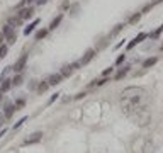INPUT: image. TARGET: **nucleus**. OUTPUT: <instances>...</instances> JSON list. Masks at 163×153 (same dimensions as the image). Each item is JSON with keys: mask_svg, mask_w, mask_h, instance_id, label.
Returning a JSON list of instances; mask_svg holds the SVG:
<instances>
[{"mask_svg": "<svg viewBox=\"0 0 163 153\" xmlns=\"http://www.w3.org/2000/svg\"><path fill=\"white\" fill-rule=\"evenodd\" d=\"M121 104L126 114L129 116H141L148 111V94L141 87H129L121 95Z\"/></svg>", "mask_w": 163, "mask_h": 153, "instance_id": "1", "label": "nucleus"}, {"mask_svg": "<svg viewBox=\"0 0 163 153\" xmlns=\"http://www.w3.org/2000/svg\"><path fill=\"white\" fill-rule=\"evenodd\" d=\"M2 34H3V38L9 41V44H14L15 41H17V34H15V31L14 27L10 26V24H5L3 27H2Z\"/></svg>", "mask_w": 163, "mask_h": 153, "instance_id": "2", "label": "nucleus"}, {"mask_svg": "<svg viewBox=\"0 0 163 153\" xmlns=\"http://www.w3.org/2000/svg\"><path fill=\"white\" fill-rule=\"evenodd\" d=\"M43 133L41 131H36V133H32V134H29V138H26L24 140V145L27 146V145H36V143H39L41 140H43Z\"/></svg>", "mask_w": 163, "mask_h": 153, "instance_id": "3", "label": "nucleus"}, {"mask_svg": "<svg viewBox=\"0 0 163 153\" xmlns=\"http://www.w3.org/2000/svg\"><path fill=\"white\" fill-rule=\"evenodd\" d=\"M26 63H27V54H22L19 60L15 61V65L12 66V70L15 71V73H22V70L26 68Z\"/></svg>", "mask_w": 163, "mask_h": 153, "instance_id": "4", "label": "nucleus"}, {"mask_svg": "<svg viewBox=\"0 0 163 153\" xmlns=\"http://www.w3.org/2000/svg\"><path fill=\"white\" fill-rule=\"evenodd\" d=\"M32 14H34V9H32V7H22V9H19L17 17L22 19V20H26V19H31V17H32Z\"/></svg>", "mask_w": 163, "mask_h": 153, "instance_id": "5", "label": "nucleus"}, {"mask_svg": "<svg viewBox=\"0 0 163 153\" xmlns=\"http://www.w3.org/2000/svg\"><path fill=\"white\" fill-rule=\"evenodd\" d=\"M94 56H95V50H94V48H88V50L85 51V54L82 56L80 65H87V63H90V61L94 60Z\"/></svg>", "mask_w": 163, "mask_h": 153, "instance_id": "6", "label": "nucleus"}, {"mask_svg": "<svg viewBox=\"0 0 163 153\" xmlns=\"http://www.w3.org/2000/svg\"><path fill=\"white\" fill-rule=\"evenodd\" d=\"M14 112H15V105L10 104V102H7L5 107H3V116H5V119H10V117L14 116Z\"/></svg>", "mask_w": 163, "mask_h": 153, "instance_id": "7", "label": "nucleus"}, {"mask_svg": "<svg viewBox=\"0 0 163 153\" xmlns=\"http://www.w3.org/2000/svg\"><path fill=\"white\" fill-rule=\"evenodd\" d=\"M61 80H63L61 73H51V75L48 77V83H49V87H51V85H58V83H61Z\"/></svg>", "mask_w": 163, "mask_h": 153, "instance_id": "8", "label": "nucleus"}, {"mask_svg": "<svg viewBox=\"0 0 163 153\" xmlns=\"http://www.w3.org/2000/svg\"><path fill=\"white\" fill-rule=\"evenodd\" d=\"M129 70H131V66H129V65H124L122 68H119V70H117V73H115L114 78H115V80H122L126 75L129 73Z\"/></svg>", "mask_w": 163, "mask_h": 153, "instance_id": "9", "label": "nucleus"}, {"mask_svg": "<svg viewBox=\"0 0 163 153\" xmlns=\"http://www.w3.org/2000/svg\"><path fill=\"white\" fill-rule=\"evenodd\" d=\"M61 20H63V14H58L56 17H55V19L51 20V24H49V27H48V31H55L58 27V26H59V24H61Z\"/></svg>", "mask_w": 163, "mask_h": 153, "instance_id": "10", "label": "nucleus"}, {"mask_svg": "<svg viewBox=\"0 0 163 153\" xmlns=\"http://www.w3.org/2000/svg\"><path fill=\"white\" fill-rule=\"evenodd\" d=\"M10 89H12V80L10 78H3L0 82V90L2 92H9Z\"/></svg>", "mask_w": 163, "mask_h": 153, "instance_id": "11", "label": "nucleus"}, {"mask_svg": "<svg viewBox=\"0 0 163 153\" xmlns=\"http://www.w3.org/2000/svg\"><path fill=\"white\" fill-rule=\"evenodd\" d=\"M38 24H39V19H34V20H32V22H31V24L27 26V27L24 29V34H26V36H29L32 31L36 29V26H38Z\"/></svg>", "mask_w": 163, "mask_h": 153, "instance_id": "12", "label": "nucleus"}, {"mask_svg": "<svg viewBox=\"0 0 163 153\" xmlns=\"http://www.w3.org/2000/svg\"><path fill=\"white\" fill-rule=\"evenodd\" d=\"M73 71H75V70H73L70 65H66V66H63V68H61L59 73H61V77L65 78V77H71V75H73Z\"/></svg>", "mask_w": 163, "mask_h": 153, "instance_id": "13", "label": "nucleus"}, {"mask_svg": "<svg viewBox=\"0 0 163 153\" xmlns=\"http://www.w3.org/2000/svg\"><path fill=\"white\" fill-rule=\"evenodd\" d=\"M22 82H24L22 73H17V75L12 78V87H20V85H22Z\"/></svg>", "mask_w": 163, "mask_h": 153, "instance_id": "14", "label": "nucleus"}, {"mask_svg": "<svg viewBox=\"0 0 163 153\" xmlns=\"http://www.w3.org/2000/svg\"><path fill=\"white\" fill-rule=\"evenodd\" d=\"M156 61H158V58H156V56L146 58V60L143 61V68H150V66H153V65H156Z\"/></svg>", "mask_w": 163, "mask_h": 153, "instance_id": "15", "label": "nucleus"}, {"mask_svg": "<svg viewBox=\"0 0 163 153\" xmlns=\"http://www.w3.org/2000/svg\"><path fill=\"white\" fill-rule=\"evenodd\" d=\"M48 89H49L48 80H43V82H39V83H38V94H44Z\"/></svg>", "mask_w": 163, "mask_h": 153, "instance_id": "16", "label": "nucleus"}, {"mask_svg": "<svg viewBox=\"0 0 163 153\" xmlns=\"http://www.w3.org/2000/svg\"><path fill=\"white\" fill-rule=\"evenodd\" d=\"M106 82H109V77H102V78H97V80L90 82V87H100V85H104Z\"/></svg>", "mask_w": 163, "mask_h": 153, "instance_id": "17", "label": "nucleus"}, {"mask_svg": "<svg viewBox=\"0 0 163 153\" xmlns=\"http://www.w3.org/2000/svg\"><path fill=\"white\" fill-rule=\"evenodd\" d=\"M48 32H49L48 29H39L38 32H36V41H39V39H44V38L48 36Z\"/></svg>", "mask_w": 163, "mask_h": 153, "instance_id": "18", "label": "nucleus"}, {"mask_svg": "<svg viewBox=\"0 0 163 153\" xmlns=\"http://www.w3.org/2000/svg\"><path fill=\"white\" fill-rule=\"evenodd\" d=\"M139 19H141V12H136V14H133V15L129 17V24H136Z\"/></svg>", "mask_w": 163, "mask_h": 153, "instance_id": "19", "label": "nucleus"}, {"mask_svg": "<svg viewBox=\"0 0 163 153\" xmlns=\"http://www.w3.org/2000/svg\"><path fill=\"white\" fill-rule=\"evenodd\" d=\"M9 24L12 26V27H15V26L22 24V19H19V17H10V19H9Z\"/></svg>", "mask_w": 163, "mask_h": 153, "instance_id": "20", "label": "nucleus"}, {"mask_svg": "<svg viewBox=\"0 0 163 153\" xmlns=\"http://www.w3.org/2000/svg\"><path fill=\"white\" fill-rule=\"evenodd\" d=\"M7 51H9V46H7V44H0V58H5V56H7Z\"/></svg>", "mask_w": 163, "mask_h": 153, "instance_id": "21", "label": "nucleus"}, {"mask_svg": "<svg viewBox=\"0 0 163 153\" xmlns=\"http://www.w3.org/2000/svg\"><path fill=\"white\" fill-rule=\"evenodd\" d=\"M122 27H124V24H117L114 29L111 31V36H115V34H119V32L122 31Z\"/></svg>", "mask_w": 163, "mask_h": 153, "instance_id": "22", "label": "nucleus"}, {"mask_svg": "<svg viewBox=\"0 0 163 153\" xmlns=\"http://www.w3.org/2000/svg\"><path fill=\"white\" fill-rule=\"evenodd\" d=\"M136 44H139V43H138V39H136V38H133V39L129 41V43H127V46H126V50L127 51H131L133 50V48H134Z\"/></svg>", "mask_w": 163, "mask_h": 153, "instance_id": "23", "label": "nucleus"}, {"mask_svg": "<svg viewBox=\"0 0 163 153\" xmlns=\"http://www.w3.org/2000/svg\"><path fill=\"white\" fill-rule=\"evenodd\" d=\"M162 32H163V24H162V26H160V27H158L156 31H155L153 34H150V38H151V39H156V38H158V36H160Z\"/></svg>", "mask_w": 163, "mask_h": 153, "instance_id": "24", "label": "nucleus"}, {"mask_svg": "<svg viewBox=\"0 0 163 153\" xmlns=\"http://www.w3.org/2000/svg\"><path fill=\"white\" fill-rule=\"evenodd\" d=\"M27 121V116H24V117H20L19 121L15 122V124H14V129H19L20 126H22V124H24V122Z\"/></svg>", "mask_w": 163, "mask_h": 153, "instance_id": "25", "label": "nucleus"}, {"mask_svg": "<svg viewBox=\"0 0 163 153\" xmlns=\"http://www.w3.org/2000/svg\"><path fill=\"white\" fill-rule=\"evenodd\" d=\"M24 104H26V101H24V99H19V101H15V104H14V105H15V111H20V109L24 107Z\"/></svg>", "mask_w": 163, "mask_h": 153, "instance_id": "26", "label": "nucleus"}, {"mask_svg": "<svg viewBox=\"0 0 163 153\" xmlns=\"http://www.w3.org/2000/svg\"><path fill=\"white\" fill-rule=\"evenodd\" d=\"M112 73H114V66H109V68H106V70L102 71V77H109Z\"/></svg>", "mask_w": 163, "mask_h": 153, "instance_id": "27", "label": "nucleus"}, {"mask_svg": "<svg viewBox=\"0 0 163 153\" xmlns=\"http://www.w3.org/2000/svg\"><path fill=\"white\" fill-rule=\"evenodd\" d=\"M126 61V54H119L117 58H115V65H122Z\"/></svg>", "mask_w": 163, "mask_h": 153, "instance_id": "28", "label": "nucleus"}, {"mask_svg": "<svg viewBox=\"0 0 163 153\" xmlns=\"http://www.w3.org/2000/svg\"><path fill=\"white\" fill-rule=\"evenodd\" d=\"M151 9H153V5H151V3H146V5L143 7V10H141V14H146L148 10H151Z\"/></svg>", "mask_w": 163, "mask_h": 153, "instance_id": "29", "label": "nucleus"}, {"mask_svg": "<svg viewBox=\"0 0 163 153\" xmlns=\"http://www.w3.org/2000/svg\"><path fill=\"white\" fill-rule=\"evenodd\" d=\"M58 97H59V94H58V92H56V94H55V95H51V99H49V101H48V104H53V102L56 101Z\"/></svg>", "mask_w": 163, "mask_h": 153, "instance_id": "30", "label": "nucleus"}, {"mask_svg": "<svg viewBox=\"0 0 163 153\" xmlns=\"http://www.w3.org/2000/svg\"><path fill=\"white\" fill-rule=\"evenodd\" d=\"M24 5H26V0H20L19 3H17V5H15V9L19 10V9H22V7H24Z\"/></svg>", "mask_w": 163, "mask_h": 153, "instance_id": "31", "label": "nucleus"}, {"mask_svg": "<svg viewBox=\"0 0 163 153\" xmlns=\"http://www.w3.org/2000/svg\"><path fill=\"white\" fill-rule=\"evenodd\" d=\"M70 66H71L73 70H78V68H80V61H77V63H71Z\"/></svg>", "mask_w": 163, "mask_h": 153, "instance_id": "32", "label": "nucleus"}, {"mask_svg": "<svg viewBox=\"0 0 163 153\" xmlns=\"http://www.w3.org/2000/svg\"><path fill=\"white\" fill-rule=\"evenodd\" d=\"M36 87H38V82L36 80H32L31 83H29V89H36Z\"/></svg>", "mask_w": 163, "mask_h": 153, "instance_id": "33", "label": "nucleus"}, {"mask_svg": "<svg viewBox=\"0 0 163 153\" xmlns=\"http://www.w3.org/2000/svg\"><path fill=\"white\" fill-rule=\"evenodd\" d=\"M85 95H87L85 92H80V94H77V97H75V99H83Z\"/></svg>", "mask_w": 163, "mask_h": 153, "instance_id": "34", "label": "nucleus"}, {"mask_svg": "<svg viewBox=\"0 0 163 153\" xmlns=\"http://www.w3.org/2000/svg\"><path fill=\"white\" fill-rule=\"evenodd\" d=\"M162 2H163V0H153V2H150V3L155 7V5H158V3H162Z\"/></svg>", "mask_w": 163, "mask_h": 153, "instance_id": "35", "label": "nucleus"}, {"mask_svg": "<svg viewBox=\"0 0 163 153\" xmlns=\"http://www.w3.org/2000/svg\"><path fill=\"white\" fill-rule=\"evenodd\" d=\"M46 2H48V0H36V3H38V5H44Z\"/></svg>", "mask_w": 163, "mask_h": 153, "instance_id": "36", "label": "nucleus"}, {"mask_svg": "<svg viewBox=\"0 0 163 153\" xmlns=\"http://www.w3.org/2000/svg\"><path fill=\"white\" fill-rule=\"evenodd\" d=\"M3 121H5V116H3V114H0V126L3 124Z\"/></svg>", "mask_w": 163, "mask_h": 153, "instance_id": "37", "label": "nucleus"}, {"mask_svg": "<svg viewBox=\"0 0 163 153\" xmlns=\"http://www.w3.org/2000/svg\"><path fill=\"white\" fill-rule=\"evenodd\" d=\"M68 7H70V3H68V2H63V5H61V9H68Z\"/></svg>", "mask_w": 163, "mask_h": 153, "instance_id": "38", "label": "nucleus"}, {"mask_svg": "<svg viewBox=\"0 0 163 153\" xmlns=\"http://www.w3.org/2000/svg\"><path fill=\"white\" fill-rule=\"evenodd\" d=\"M5 133H7V129H5V128H3V129H2V131H0V138H2V136H3V134H5Z\"/></svg>", "mask_w": 163, "mask_h": 153, "instance_id": "39", "label": "nucleus"}, {"mask_svg": "<svg viewBox=\"0 0 163 153\" xmlns=\"http://www.w3.org/2000/svg\"><path fill=\"white\" fill-rule=\"evenodd\" d=\"M31 2H34V0H26V3H31Z\"/></svg>", "mask_w": 163, "mask_h": 153, "instance_id": "40", "label": "nucleus"}, {"mask_svg": "<svg viewBox=\"0 0 163 153\" xmlns=\"http://www.w3.org/2000/svg\"><path fill=\"white\" fill-rule=\"evenodd\" d=\"M160 50H162V51H163V43H162V46H160Z\"/></svg>", "mask_w": 163, "mask_h": 153, "instance_id": "41", "label": "nucleus"}, {"mask_svg": "<svg viewBox=\"0 0 163 153\" xmlns=\"http://www.w3.org/2000/svg\"><path fill=\"white\" fill-rule=\"evenodd\" d=\"M2 94H3V92H2V90H0V99H2Z\"/></svg>", "mask_w": 163, "mask_h": 153, "instance_id": "42", "label": "nucleus"}]
</instances>
